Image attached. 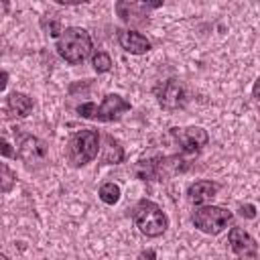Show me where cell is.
Instances as JSON below:
<instances>
[{
  "mask_svg": "<svg viewBox=\"0 0 260 260\" xmlns=\"http://www.w3.org/2000/svg\"><path fill=\"white\" fill-rule=\"evenodd\" d=\"M124 160V148L120 146V142L116 138H112L110 134L106 136V144L102 150V162L104 165H118Z\"/></svg>",
  "mask_w": 260,
  "mask_h": 260,
  "instance_id": "15",
  "label": "cell"
},
{
  "mask_svg": "<svg viewBox=\"0 0 260 260\" xmlns=\"http://www.w3.org/2000/svg\"><path fill=\"white\" fill-rule=\"evenodd\" d=\"M240 215L246 217V219H254L256 217V207L252 203H246V205L240 207Z\"/></svg>",
  "mask_w": 260,
  "mask_h": 260,
  "instance_id": "19",
  "label": "cell"
},
{
  "mask_svg": "<svg viewBox=\"0 0 260 260\" xmlns=\"http://www.w3.org/2000/svg\"><path fill=\"white\" fill-rule=\"evenodd\" d=\"M154 95H156L160 108H165L169 112L185 108V104H187V87L177 77H171V79L162 81L160 85H156Z\"/></svg>",
  "mask_w": 260,
  "mask_h": 260,
  "instance_id": "6",
  "label": "cell"
},
{
  "mask_svg": "<svg viewBox=\"0 0 260 260\" xmlns=\"http://www.w3.org/2000/svg\"><path fill=\"white\" fill-rule=\"evenodd\" d=\"M171 134H173V138L179 142V146L185 152H197V150H201L209 142V136H207V132L201 126L171 128Z\"/></svg>",
  "mask_w": 260,
  "mask_h": 260,
  "instance_id": "8",
  "label": "cell"
},
{
  "mask_svg": "<svg viewBox=\"0 0 260 260\" xmlns=\"http://www.w3.org/2000/svg\"><path fill=\"white\" fill-rule=\"evenodd\" d=\"M230 221H232V211L219 205H201L193 213L195 228L209 236H217L219 232H223L230 225Z\"/></svg>",
  "mask_w": 260,
  "mask_h": 260,
  "instance_id": "5",
  "label": "cell"
},
{
  "mask_svg": "<svg viewBox=\"0 0 260 260\" xmlns=\"http://www.w3.org/2000/svg\"><path fill=\"white\" fill-rule=\"evenodd\" d=\"M98 150H100L98 130H91V128L79 130L67 142V162L71 167H83L98 156Z\"/></svg>",
  "mask_w": 260,
  "mask_h": 260,
  "instance_id": "3",
  "label": "cell"
},
{
  "mask_svg": "<svg viewBox=\"0 0 260 260\" xmlns=\"http://www.w3.org/2000/svg\"><path fill=\"white\" fill-rule=\"evenodd\" d=\"M132 219L136 223V228L148 236V238H158L167 232L169 228V217L167 213L154 203V201H148V199H142L134 205L132 209Z\"/></svg>",
  "mask_w": 260,
  "mask_h": 260,
  "instance_id": "2",
  "label": "cell"
},
{
  "mask_svg": "<svg viewBox=\"0 0 260 260\" xmlns=\"http://www.w3.org/2000/svg\"><path fill=\"white\" fill-rule=\"evenodd\" d=\"M0 260H8V256H4V254H2V256H0Z\"/></svg>",
  "mask_w": 260,
  "mask_h": 260,
  "instance_id": "22",
  "label": "cell"
},
{
  "mask_svg": "<svg viewBox=\"0 0 260 260\" xmlns=\"http://www.w3.org/2000/svg\"><path fill=\"white\" fill-rule=\"evenodd\" d=\"M18 158H20L26 167L39 169V167H43V165L47 162V158H49V146H47L45 140H41V138L28 134V136H24V138L18 142Z\"/></svg>",
  "mask_w": 260,
  "mask_h": 260,
  "instance_id": "7",
  "label": "cell"
},
{
  "mask_svg": "<svg viewBox=\"0 0 260 260\" xmlns=\"http://www.w3.org/2000/svg\"><path fill=\"white\" fill-rule=\"evenodd\" d=\"M165 158L156 156V158H148V160H138L134 167V173L138 179L142 181H156L160 177V169H162Z\"/></svg>",
  "mask_w": 260,
  "mask_h": 260,
  "instance_id": "14",
  "label": "cell"
},
{
  "mask_svg": "<svg viewBox=\"0 0 260 260\" xmlns=\"http://www.w3.org/2000/svg\"><path fill=\"white\" fill-rule=\"evenodd\" d=\"M128 110H130V102H126L118 93H108L100 106H95L93 102H85V104H81L77 108L81 118L100 120V122H114Z\"/></svg>",
  "mask_w": 260,
  "mask_h": 260,
  "instance_id": "4",
  "label": "cell"
},
{
  "mask_svg": "<svg viewBox=\"0 0 260 260\" xmlns=\"http://www.w3.org/2000/svg\"><path fill=\"white\" fill-rule=\"evenodd\" d=\"M228 242H230V248L234 250V254L244 258V260H254L258 256L256 240L242 228H232L228 234Z\"/></svg>",
  "mask_w": 260,
  "mask_h": 260,
  "instance_id": "9",
  "label": "cell"
},
{
  "mask_svg": "<svg viewBox=\"0 0 260 260\" xmlns=\"http://www.w3.org/2000/svg\"><path fill=\"white\" fill-rule=\"evenodd\" d=\"M61 59H65L71 65H79L85 61V57L91 53V37L85 28L69 26L61 32L55 45Z\"/></svg>",
  "mask_w": 260,
  "mask_h": 260,
  "instance_id": "1",
  "label": "cell"
},
{
  "mask_svg": "<svg viewBox=\"0 0 260 260\" xmlns=\"http://www.w3.org/2000/svg\"><path fill=\"white\" fill-rule=\"evenodd\" d=\"M252 93H254V98L260 102V77L254 81V87H252Z\"/></svg>",
  "mask_w": 260,
  "mask_h": 260,
  "instance_id": "21",
  "label": "cell"
},
{
  "mask_svg": "<svg viewBox=\"0 0 260 260\" xmlns=\"http://www.w3.org/2000/svg\"><path fill=\"white\" fill-rule=\"evenodd\" d=\"M91 65H93V69H95L98 73H106V71L112 69V57H110L106 51H98V53H93V57H91Z\"/></svg>",
  "mask_w": 260,
  "mask_h": 260,
  "instance_id": "17",
  "label": "cell"
},
{
  "mask_svg": "<svg viewBox=\"0 0 260 260\" xmlns=\"http://www.w3.org/2000/svg\"><path fill=\"white\" fill-rule=\"evenodd\" d=\"M100 199L104 201V203H108V205H114V203H118V199H120V187L114 183V181H108V183H104L102 187H100Z\"/></svg>",
  "mask_w": 260,
  "mask_h": 260,
  "instance_id": "16",
  "label": "cell"
},
{
  "mask_svg": "<svg viewBox=\"0 0 260 260\" xmlns=\"http://www.w3.org/2000/svg\"><path fill=\"white\" fill-rule=\"evenodd\" d=\"M14 181H16V175L8 169L6 162H2V193H8L14 185Z\"/></svg>",
  "mask_w": 260,
  "mask_h": 260,
  "instance_id": "18",
  "label": "cell"
},
{
  "mask_svg": "<svg viewBox=\"0 0 260 260\" xmlns=\"http://www.w3.org/2000/svg\"><path fill=\"white\" fill-rule=\"evenodd\" d=\"M118 43L126 53H132V55H144L152 47L150 41L144 35L136 32V30H120L118 32Z\"/></svg>",
  "mask_w": 260,
  "mask_h": 260,
  "instance_id": "10",
  "label": "cell"
},
{
  "mask_svg": "<svg viewBox=\"0 0 260 260\" xmlns=\"http://www.w3.org/2000/svg\"><path fill=\"white\" fill-rule=\"evenodd\" d=\"M219 191V183L213 181H197L187 189V199L195 205H203L209 199L215 197V193Z\"/></svg>",
  "mask_w": 260,
  "mask_h": 260,
  "instance_id": "11",
  "label": "cell"
},
{
  "mask_svg": "<svg viewBox=\"0 0 260 260\" xmlns=\"http://www.w3.org/2000/svg\"><path fill=\"white\" fill-rule=\"evenodd\" d=\"M6 110H8L10 116L26 118L32 112V100L22 91H12L6 100Z\"/></svg>",
  "mask_w": 260,
  "mask_h": 260,
  "instance_id": "12",
  "label": "cell"
},
{
  "mask_svg": "<svg viewBox=\"0 0 260 260\" xmlns=\"http://www.w3.org/2000/svg\"><path fill=\"white\" fill-rule=\"evenodd\" d=\"M2 154H4V156H12V148H10V144H8L6 138L2 140Z\"/></svg>",
  "mask_w": 260,
  "mask_h": 260,
  "instance_id": "20",
  "label": "cell"
},
{
  "mask_svg": "<svg viewBox=\"0 0 260 260\" xmlns=\"http://www.w3.org/2000/svg\"><path fill=\"white\" fill-rule=\"evenodd\" d=\"M160 2L156 4H136V2H116V10L126 22H142L138 16H144L146 8H158Z\"/></svg>",
  "mask_w": 260,
  "mask_h": 260,
  "instance_id": "13",
  "label": "cell"
}]
</instances>
